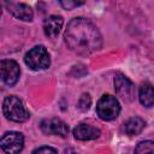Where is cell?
<instances>
[{
    "instance_id": "1",
    "label": "cell",
    "mask_w": 154,
    "mask_h": 154,
    "mask_svg": "<svg viewBox=\"0 0 154 154\" xmlns=\"http://www.w3.org/2000/svg\"><path fill=\"white\" fill-rule=\"evenodd\" d=\"M64 40L72 52L81 55L94 53L102 46V37L96 25L82 17L69 22L64 32Z\"/></svg>"
},
{
    "instance_id": "2",
    "label": "cell",
    "mask_w": 154,
    "mask_h": 154,
    "mask_svg": "<svg viewBox=\"0 0 154 154\" xmlns=\"http://www.w3.org/2000/svg\"><path fill=\"white\" fill-rule=\"evenodd\" d=\"M2 112L8 120L16 123H23L29 119L30 114L26 111L23 102L14 95L7 96L2 103Z\"/></svg>"
},
{
    "instance_id": "3",
    "label": "cell",
    "mask_w": 154,
    "mask_h": 154,
    "mask_svg": "<svg viewBox=\"0 0 154 154\" xmlns=\"http://www.w3.org/2000/svg\"><path fill=\"white\" fill-rule=\"evenodd\" d=\"M119 112L120 105L114 96L105 94L97 101L96 113L102 120H113L119 116Z\"/></svg>"
},
{
    "instance_id": "4",
    "label": "cell",
    "mask_w": 154,
    "mask_h": 154,
    "mask_svg": "<svg viewBox=\"0 0 154 154\" xmlns=\"http://www.w3.org/2000/svg\"><path fill=\"white\" fill-rule=\"evenodd\" d=\"M25 64L31 70H45L51 65V58L43 46H35L24 57Z\"/></svg>"
},
{
    "instance_id": "5",
    "label": "cell",
    "mask_w": 154,
    "mask_h": 154,
    "mask_svg": "<svg viewBox=\"0 0 154 154\" xmlns=\"http://www.w3.org/2000/svg\"><path fill=\"white\" fill-rule=\"evenodd\" d=\"M0 144L6 154H19L24 147V136L17 131H8L2 135Z\"/></svg>"
},
{
    "instance_id": "6",
    "label": "cell",
    "mask_w": 154,
    "mask_h": 154,
    "mask_svg": "<svg viewBox=\"0 0 154 154\" xmlns=\"http://www.w3.org/2000/svg\"><path fill=\"white\" fill-rule=\"evenodd\" d=\"M114 89L119 97H122L124 101L130 102L134 100L135 95V87L134 83L124 75L117 73L114 76Z\"/></svg>"
},
{
    "instance_id": "7",
    "label": "cell",
    "mask_w": 154,
    "mask_h": 154,
    "mask_svg": "<svg viewBox=\"0 0 154 154\" xmlns=\"http://www.w3.org/2000/svg\"><path fill=\"white\" fill-rule=\"evenodd\" d=\"M0 69H1V78L5 84L12 87L18 82L20 69H19V65L14 60H11V59L1 60Z\"/></svg>"
},
{
    "instance_id": "8",
    "label": "cell",
    "mask_w": 154,
    "mask_h": 154,
    "mask_svg": "<svg viewBox=\"0 0 154 154\" xmlns=\"http://www.w3.org/2000/svg\"><path fill=\"white\" fill-rule=\"evenodd\" d=\"M41 130L46 135H55L65 137L69 132V126L59 118H48L41 122Z\"/></svg>"
},
{
    "instance_id": "9",
    "label": "cell",
    "mask_w": 154,
    "mask_h": 154,
    "mask_svg": "<svg viewBox=\"0 0 154 154\" xmlns=\"http://www.w3.org/2000/svg\"><path fill=\"white\" fill-rule=\"evenodd\" d=\"M5 5H6L7 11L18 19L30 22L34 17V12H32L31 7L26 4H23V2H6Z\"/></svg>"
},
{
    "instance_id": "10",
    "label": "cell",
    "mask_w": 154,
    "mask_h": 154,
    "mask_svg": "<svg viewBox=\"0 0 154 154\" xmlns=\"http://www.w3.org/2000/svg\"><path fill=\"white\" fill-rule=\"evenodd\" d=\"M100 130L96 129L93 125L81 123L73 129V136L76 140L79 141H89V140H95L100 136Z\"/></svg>"
},
{
    "instance_id": "11",
    "label": "cell",
    "mask_w": 154,
    "mask_h": 154,
    "mask_svg": "<svg viewBox=\"0 0 154 154\" xmlns=\"http://www.w3.org/2000/svg\"><path fill=\"white\" fill-rule=\"evenodd\" d=\"M63 24H64V20H63V17L60 16H49L45 19L43 22V31L46 34V36L51 37V38H54L58 36L60 29L63 28Z\"/></svg>"
},
{
    "instance_id": "12",
    "label": "cell",
    "mask_w": 154,
    "mask_h": 154,
    "mask_svg": "<svg viewBox=\"0 0 154 154\" xmlns=\"http://www.w3.org/2000/svg\"><path fill=\"white\" fill-rule=\"evenodd\" d=\"M138 100L144 107H152L154 105V88L150 83L144 82L138 90Z\"/></svg>"
},
{
    "instance_id": "13",
    "label": "cell",
    "mask_w": 154,
    "mask_h": 154,
    "mask_svg": "<svg viewBox=\"0 0 154 154\" xmlns=\"http://www.w3.org/2000/svg\"><path fill=\"white\" fill-rule=\"evenodd\" d=\"M144 125H146V123H144V120L142 118H140V117H131V118H129L126 120L124 128H125V132L128 135L134 136V135H138L143 130Z\"/></svg>"
},
{
    "instance_id": "14",
    "label": "cell",
    "mask_w": 154,
    "mask_h": 154,
    "mask_svg": "<svg viewBox=\"0 0 154 154\" xmlns=\"http://www.w3.org/2000/svg\"><path fill=\"white\" fill-rule=\"evenodd\" d=\"M134 154H154V142L153 141H142L140 142Z\"/></svg>"
},
{
    "instance_id": "15",
    "label": "cell",
    "mask_w": 154,
    "mask_h": 154,
    "mask_svg": "<svg viewBox=\"0 0 154 154\" xmlns=\"http://www.w3.org/2000/svg\"><path fill=\"white\" fill-rule=\"evenodd\" d=\"M90 105H91L90 95H89V94H85V93H84V94H82V96L79 97L78 103H77L78 108H79L81 111H87V109H89Z\"/></svg>"
},
{
    "instance_id": "16",
    "label": "cell",
    "mask_w": 154,
    "mask_h": 154,
    "mask_svg": "<svg viewBox=\"0 0 154 154\" xmlns=\"http://www.w3.org/2000/svg\"><path fill=\"white\" fill-rule=\"evenodd\" d=\"M31 154H58V153H57V150L54 148L43 146V147H40V148L35 149Z\"/></svg>"
},
{
    "instance_id": "17",
    "label": "cell",
    "mask_w": 154,
    "mask_h": 154,
    "mask_svg": "<svg viewBox=\"0 0 154 154\" xmlns=\"http://www.w3.org/2000/svg\"><path fill=\"white\" fill-rule=\"evenodd\" d=\"M84 2L83 1H71V0H67V1H60V5L66 8V10H71L73 7H77V6H81L83 5Z\"/></svg>"
}]
</instances>
